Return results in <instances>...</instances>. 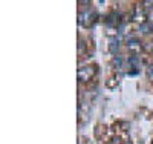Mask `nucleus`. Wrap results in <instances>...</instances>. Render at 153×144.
Returning <instances> with one entry per match:
<instances>
[{
  "label": "nucleus",
  "mask_w": 153,
  "mask_h": 144,
  "mask_svg": "<svg viewBox=\"0 0 153 144\" xmlns=\"http://www.w3.org/2000/svg\"><path fill=\"white\" fill-rule=\"evenodd\" d=\"M95 72H97V69H95L94 66H83V68L78 69V72H76V77H78L80 81L86 83V81H89V80H92L94 75H95Z\"/></svg>",
  "instance_id": "1"
},
{
  "label": "nucleus",
  "mask_w": 153,
  "mask_h": 144,
  "mask_svg": "<svg viewBox=\"0 0 153 144\" xmlns=\"http://www.w3.org/2000/svg\"><path fill=\"white\" fill-rule=\"evenodd\" d=\"M95 19H97V14L92 11H84L78 16V23L84 28H91V26L95 23Z\"/></svg>",
  "instance_id": "2"
},
{
  "label": "nucleus",
  "mask_w": 153,
  "mask_h": 144,
  "mask_svg": "<svg viewBox=\"0 0 153 144\" xmlns=\"http://www.w3.org/2000/svg\"><path fill=\"white\" fill-rule=\"evenodd\" d=\"M127 48L132 52H135V55H136L138 52L141 51V42H139L138 38H129V40H127Z\"/></svg>",
  "instance_id": "3"
},
{
  "label": "nucleus",
  "mask_w": 153,
  "mask_h": 144,
  "mask_svg": "<svg viewBox=\"0 0 153 144\" xmlns=\"http://www.w3.org/2000/svg\"><path fill=\"white\" fill-rule=\"evenodd\" d=\"M139 31H141L143 34H150V32H153V22H152V20L143 22L141 26H139Z\"/></svg>",
  "instance_id": "4"
},
{
  "label": "nucleus",
  "mask_w": 153,
  "mask_h": 144,
  "mask_svg": "<svg viewBox=\"0 0 153 144\" xmlns=\"http://www.w3.org/2000/svg\"><path fill=\"white\" fill-rule=\"evenodd\" d=\"M127 63H129V66H130V68H133L135 71H138V68L141 66V58H139L138 55H135V54H133V55H130V57H129Z\"/></svg>",
  "instance_id": "5"
},
{
  "label": "nucleus",
  "mask_w": 153,
  "mask_h": 144,
  "mask_svg": "<svg viewBox=\"0 0 153 144\" xmlns=\"http://www.w3.org/2000/svg\"><path fill=\"white\" fill-rule=\"evenodd\" d=\"M120 22V16L118 14H110L107 19V25H117Z\"/></svg>",
  "instance_id": "6"
},
{
  "label": "nucleus",
  "mask_w": 153,
  "mask_h": 144,
  "mask_svg": "<svg viewBox=\"0 0 153 144\" xmlns=\"http://www.w3.org/2000/svg\"><path fill=\"white\" fill-rule=\"evenodd\" d=\"M118 48H120V43H118V40H117V42H112V43H110V46H109V49H110V52H112V54H115V52L118 51Z\"/></svg>",
  "instance_id": "7"
},
{
  "label": "nucleus",
  "mask_w": 153,
  "mask_h": 144,
  "mask_svg": "<svg viewBox=\"0 0 153 144\" xmlns=\"http://www.w3.org/2000/svg\"><path fill=\"white\" fill-rule=\"evenodd\" d=\"M121 64H123V58H121L120 55L113 58V66H117V68H121Z\"/></svg>",
  "instance_id": "8"
},
{
  "label": "nucleus",
  "mask_w": 153,
  "mask_h": 144,
  "mask_svg": "<svg viewBox=\"0 0 153 144\" xmlns=\"http://www.w3.org/2000/svg\"><path fill=\"white\" fill-rule=\"evenodd\" d=\"M146 74H147V78H149V80L153 81V66H149L147 71H146Z\"/></svg>",
  "instance_id": "9"
},
{
  "label": "nucleus",
  "mask_w": 153,
  "mask_h": 144,
  "mask_svg": "<svg viewBox=\"0 0 153 144\" xmlns=\"http://www.w3.org/2000/svg\"><path fill=\"white\" fill-rule=\"evenodd\" d=\"M107 144H123V141H121V138H120V137H115V138H112Z\"/></svg>",
  "instance_id": "10"
}]
</instances>
